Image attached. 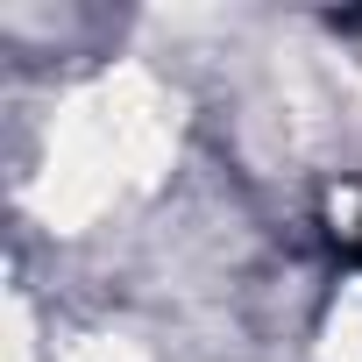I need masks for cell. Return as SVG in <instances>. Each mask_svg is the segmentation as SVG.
Listing matches in <instances>:
<instances>
[{"mask_svg":"<svg viewBox=\"0 0 362 362\" xmlns=\"http://www.w3.org/2000/svg\"><path fill=\"white\" fill-rule=\"evenodd\" d=\"M355 256H362V235H355Z\"/></svg>","mask_w":362,"mask_h":362,"instance_id":"1","label":"cell"}]
</instances>
